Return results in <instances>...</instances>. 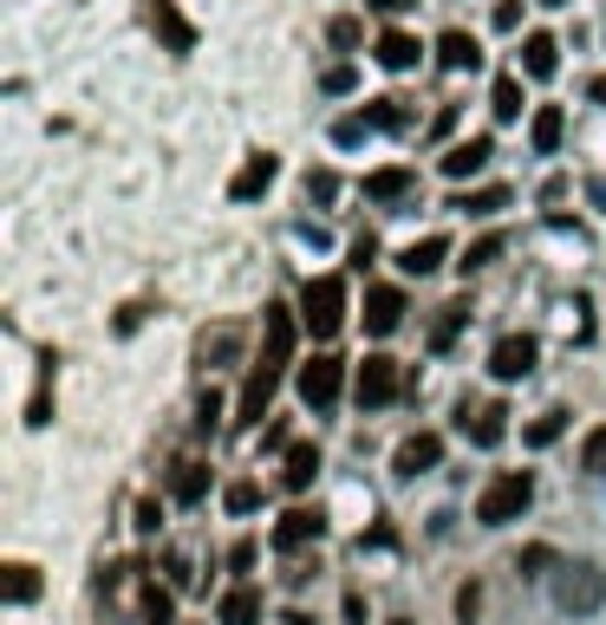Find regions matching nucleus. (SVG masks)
<instances>
[{"label": "nucleus", "mask_w": 606, "mask_h": 625, "mask_svg": "<svg viewBox=\"0 0 606 625\" xmlns=\"http://www.w3.org/2000/svg\"><path fill=\"white\" fill-rule=\"evenodd\" d=\"M522 105H529V98H522V78H515V72H502V78H496V91H489V111H496L502 125H515V118H522Z\"/></svg>", "instance_id": "b1692460"}, {"label": "nucleus", "mask_w": 606, "mask_h": 625, "mask_svg": "<svg viewBox=\"0 0 606 625\" xmlns=\"http://www.w3.org/2000/svg\"><path fill=\"white\" fill-rule=\"evenodd\" d=\"M222 625H262V593H255V586L222 593Z\"/></svg>", "instance_id": "393cba45"}, {"label": "nucleus", "mask_w": 606, "mask_h": 625, "mask_svg": "<svg viewBox=\"0 0 606 625\" xmlns=\"http://www.w3.org/2000/svg\"><path fill=\"white\" fill-rule=\"evenodd\" d=\"M554 66H561V40L554 33H529L522 40V72L529 78H554Z\"/></svg>", "instance_id": "6ab92c4d"}, {"label": "nucleus", "mask_w": 606, "mask_h": 625, "mask_svg": "<svg viewBox=\"0 0 606 625\" xmlns=\"http://www.w3.org/2000/svg\"><path fill=\"white\" fill-rule=\"evenodd\" d=\"M300 326H307L313 340H333L339 326H345V280L320 274V280L300 287Z\"/></svg>", "instance_id": "f03ea898"}, {"label": "nucleus", "mask_w": 606, "mask_h": 625, "mask_svg": "<svg viewBox=\"0 0 606 625\" xmlns=\"http://www.w3.org/2000/svg\"><path fill=\"white\" fill-rule=\"evenodd\" d=\"M222 502H228V515H255L262 488H255V483H228V495H222Z\"/></svg>", "instance_id": "f704fd0d"}, {"label": "nucleus", "mask_w": 606, "mask_h": 625, "mask_svg": "<svg viewBox=\"0 0 606 625\" xmlns=\"http://www.w3.org/2000/svg\"><path fill=\"white\" fill-rule=\"evenodd\" d=\"M228 567L248 573V567H255V541H235V548H228Z\"/></svg>", "instance_id": "37998d69"}, {"label": "nucleus", "mask_w": 606, "mask_h": 625, "mask_svg": "<svg viewBox=\"0 0 606 625\" xmlns=\"http://www.w3.org/2000/svg\"><path fill=\"white\" fill-rule=\"evenodd\" d=\"M392 625H404V619H392Z\"/></svg>", "instance_id": "09e8293b"}, {"label": "nucleus", "mask_w": 606, "mask_h": 625, "mask_svg": "<svg viewBox=\"0 0 606 625\" xmlns=\"http://www.w3.org/2000/svg\"><path fill=\"white\" fill-rule=\"evenodd\" d=\"M529 502H535V476H529V470H509V476H496V483L476 495V521H482V528H502V521H515Z\"/></svg>", "instance_id": "7ed1b4c3"}, {"label": "nucleus", "mask_w": 606, "mask_h": 625, "mask_svg": "<svg viewBox=\"0 0 606 625\" xmlns=\"http://www.w3.org/2000/svg\"><path fill=\"white\" fill-rule=\"evenodd\" d=\"M163 528V502H137V535H157Z\"/></svg>", "instance_id": "ea45409f"}, {"label": "nucleus", "mask_w": 606, "mask_h": 625, "mask_svg": "<svg viewBox=\"0 0 606 625\" xmlns=\"http://www.w3.org/2000/svg\"><path fill=\"white\" fill-rule=\"evenodd\" d=\"M170 619H177L170 593H163V586H143V625H170Z\"/></svg>", "instance_id": "473e14b6"}, {"label": "nucleus", "mask_w": 606, "mask_h": 625, "mask_svg": "<svg viewBox=\"0 0 606 625\" xmlns=\"http://www.w3.org/2000/svg\"><path fill=\"white\" fill-rule=\"evenodd\" d=\"M7 600H13V606H33V600H40V573H33L26 560L7 567Z\"/></svg>", "instance_id": "a878e982"}, {"label": "nucleus", "mask_w": 606, "mask_h": 625, "mask_svg": "<svg viewBox=\"0 0 606 625\" xmlns=\"http://www.w3.org/2000/svg\"><path fill=\"white\" fill-rule=\"evenodd\" d=\"M372 60H379L385 72H411L417 60H424V46H417L411 33H398V26H392V33H379V46H372Z\"/></svg>", "instance_id": "dca6fc26"}, {"label": "nucleus", "mask_w": 606, "mask_h": 625, "mask_svg": "<svg viewBox=\"0 0 606 625\" xmlns=\"http://www.w3.org/2000/svg\"><path fill=\"white\" fill-rule=\"evenodd\" d=\"M476 613H482V586L470 580V586H457V619L476 625Z\"/></svg>", "instance_id": "4c0bfd02"}, {"label": "nucleus", "mask_w": 606, "mask_h": 625, "mask_svg": "<svg viewBox=\"0 0 606 625\" xmlns=\"http://www.w3.org/2000/svg\"><path fill=\"white\" fill-rule=\"evenodd\" d=\"M294 346H300V320H294V306H268L262 313V358L248 365V385H242V405H235V423L242 430H255L274 405V385H280V371L294 365Z\"/></svg>", "instance_id": "f257e3e1"}, {"label": "nucleus", "mask_w": 606, "mask_h": 625, "mask_svg": "<svg viewBox=\"0 0 606 625\" xmlns=\"http://www.w3.org/2000/svg\"><path fill=\"white\" fill-rule=\"evenodd\" d=\"M541 567H554V554H547V548H529V554H522V573H529V580H535Z\"/></svg>", "instance_id": "c03bdc74"}, {"label": "nucleus", "mask_w": 606, "mask_h": 625, "mask_svg": "<svg viewBox=\"0 0 606 625\" xmlns=\"http://www.w3.org/2000/svg\"><path fill=\"white\" fill-rule=\"evenodd\" d=\"M327 40H333L339 53H352V46H359V40H365V26H359V20H352V13H339L333 26H327Z\"/></svg>", "instance_id": "72a5a7b5"}, {"label": "nucleus", "mask_w": 606, "mask_h": 625, "mask_svg": "<svg viewBox=\"0 0 606 625\" xmlns=\"http://www.w3.org/2000/svg\"><path fill=\"white\" fill-rule=\"evenodd\" d=\"M581 470H587V476H606V423L587 430V443H581Z\"/></svg>", "instance_id": "7c9ffc66"}, {"label": "nucleus", "mask_w": 606, "mask_h": 625, "mask_svg": "<svg viewBox=\"0 0 606 625\" xmlns=\"http://www.w3.org/2000/svg\"><path fill=\"white\" fill-rule=\"evenodd\" d=\"M372 7H379V13H404V7H411V0H372Z\"/></svg>", "instance_id": "49530a36"}, {"label": "nucleus", "mask_w": 606, "mask_h": 625, "mask_svg": "<svg viewBox=\"0 0 606 625\" xmlns=\"http://www.w3.org/2000/svg\"><path fill=\"white\" fill-rule=\"evenodd\" d=\"M274 176H280V157H274V150H255V157L235 170L228 196H235V203H255V196H268V190H274Z\"/></svg>", "instance_id": "9b49d317"}, {"label": "nucleus", "mask_w": 606, "mask_h": 625, "mask_svg": "<svg viewBox=\"0 0 606 625\" xmlns=\"http://www.w3.org/2000/svg\"><path fill=\"white\" fill-rule=\"evenodd\" d=\"M541 7H567V0H541Z\"/></svg>", "instance_id": "de8ad7c7"}, {"label": "nucleus", "mask_w": 606, "mask_h": 625, "mask_svg": "<svg viewBox=\"0 0 606 625\" xmlns=\"http://www.w3.org/2000/svg\"><path fill=\"white\" fill-rule=\"evenodd\" d=\"M352 85H359V72H352V66H327V72H320V91H333V98H339V91H352Z\"/></svg>", "instance_id": "e433bc0d"}, {"label": "nucleus", "mask_w": 606, "mask_h": 625, "mask_svg": "<svg viewBox=\"0 0 606 625\" xmlns=\"http://www.w3.org/2000/svg\"><path fill=\"white\" fill-rule=\"evenodd\" d=\"M561 430H567V411H561V405H554V411H541L535 423H529V450H547Z\"/></svg>", "instance_id": "c756f323"}, {"label": "nucleus", "mask_w": 606, "mask_h": 625, "mask_svg": "<svg viewBox=\"0 0 606 625\" xmlns=\"http://www.w3.org/2000/svg\"><path fill=\"white\" fill-rule=\"evenodd\" d=\"M143 20H150V33H157V46H163V53H177V60H183V53H196V26L177 13V0H143Z\"/></svg>", "instance_id": "423d86ee"}, {"label": "nucleus", "mask_w": 606, "mask_h": 625, "mask_svg": "<svg viewBox=\"0 0 606 625\" xmlns=\"http://www.w3.org/2000/svg\"><path fill=\"white\" fill-rule=\"evenodd\" d=\"M437 66H444V72H476V66H482V46H476L464 26H450V33L437 40Z\"/></svg>", "instance_id": "f3484780"}, {"label": "nucleus", "mask_w": 606, "mask_h": 625, "mask_svg": "<svg viewBox=\"0 0 606 625\" xmlns=\"http://www.w3.org/2000/svg\"><path fill=\"white\" fill-rule=\"evenodd\" d=\"M327 535V521H320V508H287L280 521H274V548L280 554H300L307 541H320Z\"/></svg>", "instance_id": "9d476101"}, {"label": "nucleus", "mask_w": 606, "mask_h": 625, "mask_svg": "<svg viewBox=\"0 0 606 625\" xmlns=\"http://www.w3.org/2000/svg\"><path fill=\"white\" fill-rule=\"evenodd\" d=\"M365 118H372V131H404L411 125V111L398 98H365Z\"/></svg>", "instance_id": "cd10ccee"}, {"label": "nucleus", "mask_w": 606, "mask_h": 625, "mask_svg": "<svg viewBox=\"0 0 606 625\" xmlns=\"http://www.w3.org/2000/svg\"><path fill=\"white\" fill-rule=\"evenodd\" d=\"M307 196H313V203H333L339 176H333V170H307Z\"/></svg>", "instance_id": "c9c22d12"}, {"label": "nucleus", "mask_w": 606, "mask_h": 625, "mask_svg": "<svg viewBox=\"0 0 606 625\" xmlns=\"http://www.w3.org/2000/svg\"><path fill=\"white\" fill-rule=\"evenodd\" d=\"M496 255H502V235H482V241H470V248H464V261H457V268H464V274H476V268H489Z\"/></svg>", "instance_id": "2f4dec72"}, {"label": "nucleus", "mask_w": 606, "mask_h": 625, "mask_svg": "<svg viewBox=\"0 0 606 625\" xmlns=\"http://www.w3.org/2000/svg\"><path fill=\"white\" fill-rule=\"evenodd\" d=\"M587 98H594V105H606V78H587Z\"/></svg>", "instance_id": "a18cd8bd"}, {"label": "nucleus", "mask_w": 606, "mask_h": 625, "mask_svg": "<svg viewBox=\"0 0 606 625\" xmlns=\"http://www.w3.org/2000/svg\"><path fill=\"white\" fill-rule=\"evenodd\" d=\"M170 495H177V502H202V495H209V463H190V456H183V463L170 470Z\"/></svg>", "instance_id": "5701e85b"}, {"label": "nucleus", "mask_w": 606, "mask_h": 625, "mask_svg": "<svg viewBox=\"0 0 606 625\" xmlns=\"http://www.w3.org/2000/svg\"><path fill=\"white\" fill-rule=\"evenodd\" d=\"M561 131H567V111H561V105H541L535 118H529V143H535V157H554V150H561Z\"/></svg>", "instance_id": "aec40b11"}, {"label": "nucleus", "mask_w": 606, "mask_h": 625, "mask_svg": "<svg viewBox=\"0 0 606 625\" xmlns=\"http://www.w3.org/2000/svg\"><path fill=\"white\" fill-rule=\"evenodd\" d=\"M600 600H606V580H600V567H587V560L567 567L561 586H554V606H561V613H594Z\"/></svg>", "instance_id": "0eeeda50"}, {"label": "nucleus", "mask_w": 606, "mask_h": 625, "mask_svg": "<svg viewBox=\"0 0 606 625\" xmlns=\"http://www.w3.org/2000/svg\"><path fill=\"white\" fill-rule=\"evenodd\" d=\"M398 358H385V352H372L365 365H359V378H352V398H359V411H379V405H392L398 398Z\"/></svg>", "instance_id": "20e7f679"}, {"label": "nucleus", "mask_w": 606, "mask_h": 625, "mask_svg": "<svg viewBox=\"0 0 606 625\" xmlns=\"http://www.w3.org/2000/svg\"><path fill=\"white\" fill-rule=\"evenodd\" d=\"M450 208H464V215H476V222H489L496 208H509V190H464Z\"/></svg>", "instance_id": "bb28decb"}, {"label": "nucleus", "mask_w": 606, "mask_h": 625, "mask_svg": "<svg viewBox=\"0 0 606 625\" xmlns=\"http://www.w3.org/2000/svg\"><path fill=\"white\" fill-rule=\"evenodd\" d=\"M444 255H450V241H444V235H424V241L398 248V268L411 280H424V274H437V268H444Z\"/></svg>", "instance_id": "2eb2a0df"}, {"label": "nucleus", "mask_w": 606, "mask_h": 625, "mask_svg": "<svg viewBox=\"0 0 606 625\" xmlns=\"http://www.w3.org/2000/svg\"><path fill=\"white\" fill-rule=\"evenodd\" d=\"M365 131H372V118H365V111H359V118H339V125H333V143H359Z\"/></svg>", "instance_id": "58836bf2"}, {"label": "nucleus", "mask_w": 606, "mask_h": 625, "mask_svg": "<svg viewBox=\"0 0 606 625\" xmlns=\"http://www.w3.org/2000/svg\"><path fill=\"white\" fill-rule=\"evenodd\" d=\"M398 326H404V293L398 287H372V293H365V333L385 340V333H398Z\"/></svg>", "instance_id": "ddd939ff"}, {"label": "nucleus", "mask_w": 606, "mask_h": 625, "mask_svg": "<svg viewBox=\"0 0 606 625\" xmlns=\"http://www.w3.org/2000/svg\"><path fill=\"white\" fill-rule=\"evenodd\" d=\"M535 358H541V346L529 340V333H502L496 352H489V378L515 385V378H529V371H535Z\"/></svg>", "instance_id": "6e6552de"}, {"label": "nucleus", "mask_w": 606, "mask_h": 625, "mask_svg": "<svg viewBox=\"0 0 606 625\" xmlns=\"http://www.w3.org/2000/svg\"><path fill=\"white\" fill-rule=\"evenodd\" d=\"M242 352V326H222V333H202V365H215V358H235Z\"/></svg>", "instance_id": "c85d7f7f"}, {"label": "nucleus", "mask_w": 606, "mask_h": 625, "mask_svg": "<svg viewBox=\"0 0 606 625\" xmlns=\"http://www.w3.org/2000/svg\"><path fill=\"white\" fill-rule=\"evenodd\" d=\"M522 26V7L515 0H496V33H515Z\"/></svg>", "instance_id": "79ce46f5"}, {"label": "nucleus", "mask_w": 606, "mask_h": 625, "mask_svg": "<svg viewBox=\"0 0 606 625\" xmlns=\"http://www.w3.org/2000/svg\"><path fill=\"white\" fill-rule=\"evenodd\" d=\"M437 463H444V437H437V430H417V437H404V443H398V456H392V470H398L404 483L430 476Z\"/></svg>", "instance_id": "1a4fd4ad"}, {"label": "nucleus", "mask_w": 606, "mask_h": 625, "mask_svg": "<svg viewBox=\"0 0 606 625\" xmlns=\"http://www.w3.org/2000/svg\"><path fill=\"white\" fill-rule=\"evenodd\" d=\"M464 437H470L476 450H496L509 437V411L502 405H464Z\"/></svg>", "instance_id": "4468645a"}, {"label": "nucleus", "mask_w": 606, "mask_h": 625, "mask_svg": "<svg viewBox=\"0 0 606 625\" xmlns=\"http://www.w3.org/2000/svg\"><path fill=\"white\" fill-rule=\"evenodd\" d=\"M339 391H345V365H339L333 352H320L313 365H300V405H313V411H333Z\"/></svg>", "instance_id": "39448f33"}, {"label": "nucleus", "mask_w": 606, "mask_h": 625, "mask_svg": "<svg viewBox=\"0 0 606 625\" xmlns=\"http://www.w3.org/2000/svg\"><path fill=\"white\" fill-rule=\"evenodd\" d=\"M215 423H222V391H209L196 405V430H215Z\"/></svg>", "instance_id": "a19ab883"}, {"label": "nucleus", "mask_w": 606, "mask_h": 625, "mask_svg": "<svg viewBox=\"0 0 606 625\" xmlns=\"http://www.w3.org/2000/svg\"><path fill=\"white\" fill-rule=\"evenodd\" d=\"M411 190H417V176H411L404 163H385V170L365 176V196H372V203H404Z\"/></svg>", "instance_id": "a211bd4d"}, {"label": "nucleus", "mask_w": 606, "mask_h": 625, "mask_svg": "<svg viewBox=\"0 0 606 625\" xmlns=\"http://www.w3.org/2000/svg\"><path fill=\"white\" fill-rule=\"evenodd\" d=\"M489 157H496V143L476 131V138H464V143H450V150H444V176H450V183L482 176V170H489Z\"/></svg>", "instance_id": "f8f14e48"}, {"label": "nucleus", "mask_w": 606, "mask_h": 625, "mask_svg": "<svg viewBox=\"0 0 606 625\" xmlns=\"http://www.w3.org/2000/svg\"><path fill=\"white\" fill-rule=\"evenodd\" d=\"M313 476H320V450H313V443H294V450H287L280 483L294 488V495H307V488H313Z\"/></svg>", "instance_id": "412c9836"}, {"label": "nucleus", "mask_w": 606, "mask_h": 625, "mask_svg": "<svg viewBox=\"0 0 606 625\" xmlns=\"http://www.w3.org/2000/svg\"><path fill=\"white\" fill-rule=\"evenodd\" d=\"M464 326H470V300H450V306L437 313V326H430V352H450Z\"/></svg>", "instance_id": "4be33fe9"}]
</instances>
